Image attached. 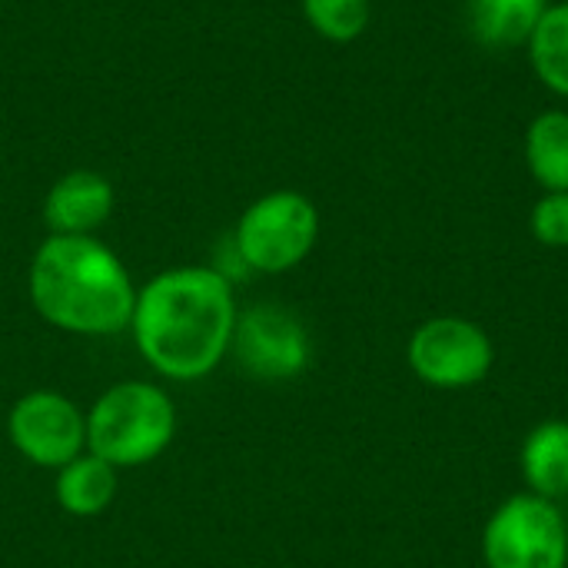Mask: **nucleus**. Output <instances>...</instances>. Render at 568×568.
<instances>
[{"mask_svg":"<svg viewBox=\"0 0 568 568\" xmlns=\"http://www.w3.org/2000/svg\"><path fill=\"white\" fill-rule=\"evenodd\" d=\"M236 316L233 283L216 266H176L136 290L130 333L153 373L193 383L226 359Z\"/></svg>","mask_w":568,"mask_h":568,"instance_id":"nucleus-1","label":"nucleus"},{"mask_svg":"<svg viewBox=\"0 0 568 568\" xmlns=\"http://www.w3.org/2000/svg\"><path fill=\"white\" fill-rule=\"evenodd\" d=\"M33 310L77 336H116L130 329L136 286L120 256L93 236L50 233L30 263Z\"/></svg>","mask_w":568,"mask_h":568,"instance_id":"nucleus-2","label":"nucleus"},{"mask_svg":"<svg viewBox=\"0 0 568 568\" xmlns=\"http://www.w3.org/2000/svg\"><path fill=\"white\" fill-rule=\"evenodd\" d=\"M176 436V406L153 383H113L87 409V453L120 469L160 459Z\"/></svg>","mask_w":568,"mask_h":568,"instance_id":"nucleus-3","label":"nucleus"},{"mask_svg":"<svg viewBox=\"0 0 568 568\" xmlns=\"http://www.w3.org/2000/svg\"><path fill=\"white\" fill-rule=\"evenodd\" d=\"M316 236L320 213L313 200L296 190H276L240 216L233 243L250 273H286L313 253Z\"/></svg>","mask_w":568,"mask_h":568,"instance_id":"nucleus-4","label":"nucleus"},{"mask_svg":"<svg viewBox=\"0 0 568 568\" xmlns=\"http://www.w3.org/2000/svg\"><path fill=\"white\" fill-rule=\"evenodd\" d=\"M483 552L489 568H566V519L542 496H513L489 519Z\"/></svg>","mask_w":568,"mask_h":568,"instance_id":"nucleus-5","label":"nucleus"},{"mask_svg":"<svg viewBox=\"0 0 568 568\" xmlns=\"http://www.w3.org/2000/svg\"><path fill=\"white\" fill-rule=\"evenodd\" d=\"M7 433L17 453L40 469H63L87 453V413L53 389L20 396L7 416Z\"/></svg>","mask_w":568,"mask_h":568,"instance_id":"nucleus-6","label":"nucleus"},{"mask_svg":"<svg viewBox=\"0 0 568 568\" xmlns=\"http://www.w3.org/2000/svg\"><path fill=\"white\" fill-rule=\"evenodd\" d=\"M230 353L253 379L286 383L310 366V336L290 310L260 303L236 316Z\"/></svg>","mask_w":568,"mask_h":568,"instance_id":"nucleus-7","label":"nucleus"},{"mask_svg":"<svg viewBox=\"0 0 568 568\" xmlns=\"http://www.w3.org/2000/svg\"><path fill=\"white\" fill-rule=\"evenodd\" d=\"M409 366L436 389H466L483 383L493 369V343L469 320H429L413 333Z\"/></svg>","mask_w":568,"mask_h":568,"instance_id":"nucleus-8","label":"nucleus"},{"mask_svg":"<svg viewBox=\"0 0 568 568\" xmlns=\"http://www.w3.org/2000/svg\"><path fill=\"white\" fill-rule=\"evenodd\" d=\"M113 213V186L93 170H73L60 176L47 200L43 220L57 236H90Z\"/></svg>","mask_w":568,"mask_h":568,"instance_id":"nucleus-9","label":"nucleus"},{"mask_svg":"<svg viewBox=\"0 0 568 568\" xmlns=\"http://www.w3.org/2000/svg\"><path fill=\"white\" fill-rule=\"evenodd\" d=\"M542 13L546 0H469L466 7L469 33L486 50H513L529 43Z\"/></svg>","mask_w":568,"mask_h":568,"instance_id":"nucleus-10","label":"nucleus"},{"mask_svg":"<svg viewBox=\"0 0 568 568\" xmlns=\"http://www.w3.org/2000/svg\"><path fill=\"white\" fill-rule=\"evenodd\" d=\"M57 503L63 513L90 519L100 516L116 496V469L93 453H80L73 463L57 469Z\"/></svg>","mask_w":568,"mask_h":568,"instance_id":"nucleus-11","label":"nucleus"},{"mask_svg":"<svg viewBox=\"0 0 568 568\" xmlns=\"http://www.w3.org/2000/svg\"><path fill=\"white\" fill-rule=\"evenodd\" d=\"M523 476L542 499L568 493V423H542L523 443Z\"/></svg>","mask_w":568,"mask_h":568,"instance_id":"nucleus-12","label":"nucleus"},{"mask_svg":"<svg viewBox=\"0 0 568 568\" xmlns=\"http://www.w3.org/2000/svg\"><path fill=\"white\" fill-rule=\"evenodd\" d=\"M526 163L546 193L568 190V110H546L529 123Z\"/></svg>","mask_w":568,"mask_h":568,"instance_id":"nucleus-13","label":"nucleus"},{"mask_svg":"<svg viewBox=\"0 0 568 568\" xmlns=\"http://www.w3.org/2000/svg\"><path fill=\"white\" fill-rule=\"evenodd\" d=\"M529 60L552 93L568 97V0L546 7L536 33L529 37Z\"/></svg>","mask_w":568,"mask_h":568,"instance_id":"nucleus-14","label":"nucleus"},{"mask_svg":"<svg viewBox=\"0 0 568 568\" xmlns=\"http://www.w3.org/2000/svg\"><path fill=\"white\" fill-rule=\"evenodd\" d=\"M303 13L320 37L349 43L369 23V0H303Z\"/></svg>","mask_w":568,"mask_h":568,"instance_id":"nucleus-15","label":"nucleus"},{"mask_svg":"<svg viewBox=\"0 0 568 568\" xmlns=\"http://www.w3.org/2000/svg\"><path fill=\"white\" fill-rule=\"evenodd\" d=\"M532 236L542 246H568V190L562 193H546L532 206Z\"/></svg>","mask_w":568,"mask_h":568,"instance_id":"nucleus-16","label":"nucleus"}]
</instances>
